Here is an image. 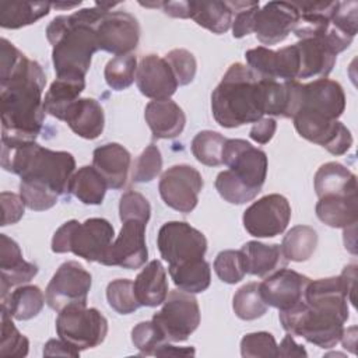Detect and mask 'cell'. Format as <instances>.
Wrapping results in <instances>:
<instances>
[{
    "mask_svg": "<svg viewBox=\"0 0 358 358\" xmlns=\"http://www.w3.org/2000/svg\"><path fill=\"white\" fill-rule=\"evenodd\" d=\"M1 140L35 141L45 120L43 90L46 74L41 64L28 59L10 41H0Z\"/></svg>",
    "mask_w": 358,
    "mask_h": 358,
    "instance_id": "1",
    "label": "cell"
},
{
    "mask_svg": "<svg viewBox=\"0 0 358 358\" xmlns=\"http://www.w3.org/2000/svg\"><path fill=\"white\" fill-rule=\"evenodd\" d=\"M113 3H95L70 15H57L46 28L52 45V62L56 78H85L98 48L95 25Z\"/></svg>",
    "mask_w": 358,
    "mask_h": 358,
    "instance_id": "2",
    "label": "cell"
},
{
    "mask_svg": "<svg viewBox=\"0 0 358 358\" xmlns=\"http://www.w3.org/2000/svg\"><path fill=\"white\" fill-rule=\"evenodd\" d=\"M1 166L22 182L43 185L59 196L70 193L76 159L67 151H53L36 141L11 143L1 140Z\"/></svg>",
    "mask_w": 358,
    "mask_h": 358,
    "instance_id": "3",
    "label": "cell"
},
{
    "mask_svg": "<svg viewBox=\"0 0 358 358\" xmlns=\"http://www.w3.org/2000/svg\"><path fill=\"white\" fill-rule=\"evenodd\" d=\"M211 110L225 129L260 120L264 116L260 77L242 63L231 64L211 94Z\"/></svg>",
    "mask_w": 358,
    "mask_h": 358,
    "instance_id": "4",
    "label": "cell"
},
{
    "mask_svg": "<svg viewBox=\"0 0 358 358\" xmlns=\"http://www.w3.org/2000/svg\"><path fill=\"white\" fill-rule=\"evenodd\" d=\"M348 316V305L306 301L278 315L287 333L303 337L320 348H333L340 341Z\"/></svg>",
    "mask_w": 358,
    "mask_h": 358,
    "instance_id": "5",
    "label": "cell"
},
{
    "mask_svg": "<svg viewBox=\"0 0 358 358\" xmlns=\"http://www.w3.org/2000/svg\"><path fill=\"white\" fill-rule=\"evenodd\" d=\"M113 238V227L105 218H88L84 222L70 220L55 232L52 250L55 253L71 252L87 262L101 263Z\"/></svg>",
    "mask_w": 358,
    "mask_h": 358,
    "instance_id": "6",
    "label": "cell"
},
{
    "mask_svg": "<svg viewBox=\"0 0 358 358\" xmlns=\"http://www.w3.org/2000/svg\"><path fill=\"white\" fill-rule=\"evenodd\" d=\"M57 336L78 351L98 347L108 334V320L95 308L69 305L56 317Z\"/></svg>",
    "mask_w": 358,
    "mask_h": 358,
    "instance_id": "7",
    "label": "cell"
},
{
    "mask_svg": "<svg viewBox=\"0 0 358 358\" xmlns=\"http://www.w3.org/2000/svg\"><path fill=\"white\" fill-rule=\"evenodd\" d=\"M152 322L161 329L168 341H185L200 324L197 299L193 294L182 289L168 292L161 310L152 316Z\"/></svg>",
    "mask_w": 358,
    "mask_h": 358,
    "instance_id": "8",
    "label": "cell"
},
{
    "mask_svg": "<svg viewBox=\"0 0 358 358\" xmlns=\"http://www.w3.org/2000/svg\"><path fill=\"white\" fill-rule=\"evenodd\" d=\"M157 246L169 266H179L204 259L207 239L203 232L185 221H169L159 228Z\"/></svg>",
    "mask_w": 358,
    "mask_h": 358,
    "instance_id": "9",
    "label": "cell"
},
{
    "mask_svg": "<svg viewBox=\"0 0 358 358\" xmlns=\"http://www.w3.org/2000/svg\"><path fill=\"white\" fill-rule=\"evenodd\" d=\"M91 284V274L78 262H66L56 270L45 289L46 303L56 312L69 305L87 306Z\"/></svg>",
    "mask_w": 358,
    "mask_h": 358,
    "instance_id": "10",
    "label": "cell"
},
{
    "mask_svg": "<svg viewBox=\"0 0 358 358\" xmlns=\"http://www.w3.org/2000/svg\"><path fill=\"white\" fill-rule=\"evenodd\" d=\"M222 164L252 190L260 193L267 176V155L242 138H227L222 148Z\"/></svg>",
    "mask_w": 358,
    "mask_h": 358,
    "instance_id": "11",
    "label": "cell"
},
{
    "mask_svg": "<svg viewBox=\"0 0 358 358\" xmlns=\"http://www.w3.org/2000/svg\"><path fill=\"white\" fill-rule=\"evenodd\" d=\"M203 185L200 172L190 165L182 164L173 165L162 173L158 190L168 207L187 214L196 208Z\"/></svg>",
    "mask_w": 358,
    "mask_h": 358,
    "instance_id": "12",
    "label": "cell"
},
{
    "mask_svg": "<svg viewBox=\"0 0 358 358\" xmlns=\"http://www.w3.org/2000/svg\"><path fill=\"white\" fill-rule=\"evenodd\" d=\"M289 220L291 206L278 193L263 196L250 204L242 217L245 229L256 238H274L282 234Z\"/></svg>",
    "mask_w": 358,
    "mask_h": 358,
    "instance_id": "13",
    "label": "cell"
},
{
    "mask_svg": "<svg viewBox=\"0 0 358 358\" xmlns=\"http://www.w3.org/2000/svg\"><path fill=\"white\" fill-rule=\"evenodd\" d=\"M98 48L116 56L129 55L140 41V24L127 11L106 10L95 25Z\"/></svg>",
    "mask_w": 358,
    "mask_h": 358,
    "instance_id": "14",
    "label": "cell"
},
{
    "mask_svg": "<svg viewBox=\"0 0 358 358\" xmlns=\"http://www.w3.org/2000/svg\"><path fill=\"white\" fill-rule=\"evenodd\" d=\"M292 120L301 137L322 145L333 155H343L352 145L351 131L338 120L308 112H298Z\"/></svg>",
    "mask_w": 358,
    "mask_h": 358,
    "instance_id": "15",
    "label": "cell"
},
{
    "mask_svg": "<svg viewBox=\"0 0 358 358\" xmlns=\"http://www.w3.org/2000/svg\"><path fill=\"white\" fill-rule=\"evenodd\" d=\"M147 222L138 220H126L117 238L108 248L101 264L117 266L136 270L145 264L148 250L145 243Z\"/></svg>",
    "mask_w": 358,
    "mask_h": 358,
    "instance_id": "16",
    "label": "cell"
},
{
    "mask_svg": "<svg viewBox=\"0 0 358 358\" xmlns=\"http://www.w3.org/2000/svg\"><path fill=\"white\" fill-rule=\"evenodd\" d=\"M310 278L291 268H278L259 282L260 294L268 306L287 310L305 301Z\"/></svg>",
    "mask_w": 358,
    "mask_h": 358,
    "instance_id": "17",
    "label": "cell"
},
{
    "mask_svg": "<svg viewBox=\"0 0 358 358\" xmlns=\"http://www.w3.org/2000/svg\"><path fill=\"white\" fill-rule=\"evenodd\" d=\"M299 10L294 3L268 1L255 14L253 32L263 45L282 42L294 31Z\"/></svg>",
    "mask_w": 358,
    "mask_h": 358,
    "instance_id": "18",
    "label": "cell"
},
{
    "mask_svg": "<svg viewBox=\"0 0 358 358\" xmlns=\"http://www.w3.org/2000/svg\"><path fill=\"white\" fill-rule=\"evenodd\" d=\"M345 109V94L343 87L329 78L313 80L302 84L301 105L298 112H308L337 120ZM296 112V113H298Z\"/></svg>",
    "mask_w": 358,
    "mask_h": 358,
    "instance_id": "19",
    "label": "cell"
},
{
    "mask_svg": "<svg viewBox=\"0 0 358 358\" xmlns=\"http://www.w3.org/2000/svg\"><path fill=\"white\" fill-rule=\"evenodd\" d=\"M136 83L140 92L152 101L169 99L179 87L168 62L157 55H147L140 60Z\"/></svg>",
    "mask_w": 358,
    "mask_h": 358,
    "instance_id": "20",
    "label": "cell"
},
{
    "mask_svg": "<svg viewBox=\"0 0 358 358\" xmlns=\"http://www.w3.org/2000/svg\"><path fill=\"white\" fill-rule=\"evenodd\" d=\"M0 298H6L13 287L29 282L38 274V266L25 262L18 243L7 235H0Z\"/></svg>",
    "mask_w": 358,
    "mask_h": 358,
    "instance_id": "21",
    "label": "cell"
},
{
    "mask_svg": "<svg viewBox=\"0 0 358 358\" xmlns=\"http://www.w3.org/2000/svg\"><path fill=\"white\" fill-rule=\"evenodd\" d=\"M299 56V73L301 78H327L331 73L337 53L323 38L299 39L295 43Z\"/></svg>",
    "mask_w": 358,
    "mask_h": 358,
    "instance_id": "22",
    "label": "cell"
},
{
    "mask_svg": "<svg viewBox=\"0 0 358 358\" xmlns=\"http://www.w3.org/2000/svg\"><path fill=\"white\" fill-rule=\"evenodd\" d=\"M130 164V152L117 143L103 144L92 152V166L105 178L108 187L115 190L126 186Z\"/></svg>",
    "mask_w": 358,
    "mask_h": 358,
    "instance_id": "23",
    "label": "cell"
},
{
    "mask_svg": "<svg viewBox=\"0 0 358 358\" xmlns=\"http://www.w3.org/2000/svg\"><path fill=\"white\" fill-rule=\"evenodd\" d=\"M144 117L154 138L178 137L186 124L183 109L171 98L148 102L144 110Z\"/></svg>",
    "mask_w": 358,
    "mask_h": 358,
    "instance_id": "24",
    "label": "cell"
},
{
    "mask_svg": "<svg viewBox=\"0 0 358 358\" xmlns=\"http://www.w3.org/2000/svg\"><path fill=\"white\" fill-rule=\"evenodd\" d=\"M64 122L77 136L85 140H94L103 131L105 115L98 101L80 98L67 110Z\"/></svg>",
    "mask_w": 358,
    "mask_h": 358,
    "instance_id": "25",
    "label": "cell"
},
{
    "mask_svg": "<svg viewBox=\"0 0 358 358\" xmlns=\"http://www.w3.org/2000/svg\"><path fill=\"white\" fill-rule=\"evenodd\" d=\"M134 294L141 306H158L164 303L168 296V278L166 271L159 260H151L137 274L133 281Z\"/></svg>",
    "mask_w": 358,
    "mask_h": 358,
    "instance_id": "26",
    "label": "cell"
},
{
    "mask_svg": "<svg viewBox=\"0 0 358 358\" xmlns=\"http://www.w3.org/2000/svg\"><path fill=\"white\" fill-rule=\"evenodd\" d=\"M315 192L323 196H354L357 194V176L338 162H326L315 173Z\"/></svg>",
    "mask_w": 358,
    "mask_h": 358,
    "instance_id": "27",
    "label": "cell"
},
{
    "mask_svg": "<svg viewBox=\"0 0 358 358\" xmlns=\"http://www.w3.org/2000/svg\"><path fill=\"white\" fill-rule=\"evenodd\" d=\"M316 215L331 228H350L358 221V197L357 194L319 197Z\"/></svg>",
    "mask_w": 358,
    "mask_h": 358,
    "instance_id": "28",
    "label": "cell"
},
{
    "mask_svg": "<svg viewBox=\"0 0 358 358\" xmlns=\"http://www.w3.org/2000/svg\"><path fill=\"white\" fill-rule=\"evenodd\" d=\"M248 273L257 277H267L278 268L285 267L287 259L282 253L281 245H266L257 241H249L241 248Z\"/></svg>",
    "mask_w": 358,
    "mask_h": 358,
    "instance_id": "29",
    "label": "cell"
},
{
    "mask_svg": "<svg viewBox=\"0 0 358 358\" xmlns=\"http://www.w3.org/2000/svg\"><path fill=\"white\" fill-rule=\"evenodd\" d=\"M85 88V78H56L43 98L45 112L63 120L70 106L80 99Z\"/></svg>",
    "mask_w": 358,
    "mask_h": 358,
    "instance_id": "30",
    "label": "cell"
},
{
    "mask_svg": "<svg viewBox=\"0 0 358 358\" xmlns=\"http://www.w3.org/2000/svg\"><path fill=\"white\" fill-rule=\"evenodd\" d=\"M52 3L49 1H1L0 27L6 29H18L35 24L48 15Z\"/></svg>",
    "mask_w": 358,
    "mask_h": 358,
    "instance_id": "31",
    "label": "cell"
},
{
    "mask_svg": "<svg viewBox=\"0 0 358 358\" xmlns=\"http://www.w3.org/2000/svg\"><path fill=\"white\" fill-rule=\"evenodd\" d=\"M46 298L39 287L24 284L3 298L1 306L7 309L11 317L17 320H29L41 313Z\"/></svg>",
    "mask_w": 358,
    "mask_h": 358,
    "instance_id": "32",
    "label": "cell"
},
{
    "mask_svg": "<svg viewBox=\"0 0 358 358\" xmlns=\"http://www.w3.org/2000/svg\"><path fill=\"white\" fill-rule=\"evenodd\" d=\"M190 18L213 34H224L232 25L234 13L227 1H190Z\"/></svg>",
    "mask_w": 358,
    "mask_h": 358,
    "instance_id": "33",
    "label": "cell"
},
{
    "mask_svg": "<svg viewBox=\"0 0 358 358\" xmlns=\"http://www.w3.org/2000/svg\"><path fill=\"white\" fill-rule=\"evenodd\" d=\"M173 284L189 294H199L206 291L211 282V268L208 262L199 259L179 266L168 267Z\"/></svg>",
    "mask_w": 358,
    "mask_h": 358,
    "instance_id": "34",
    "label": "cell"
},
{
    "mask_svg": "<svg viewBox=\"0 0 358 358\" xmlns=\"http://www.w3.org/2000/svg\"><path fill=\"white\" fill-rule=\"evenodd\" d=\"M108 183L94 166H81L71 178L70 192L84 204L98 206L103 201Z\"/></svg>",
    "mask_w": 358,
    "mask_h": 358,
    "instance_id": "35",
    "label": "cell"
},
{
    "mask_svg": "<svg viewBox=\"0 0 358 358\" xmlns=\"http://www.w3.org/2000/svg\"><path fill=\"white\" fill-rule=\"evenodd\" d=\"M317 246V232L309 225L292 227L282 238L281 249L287 260L306 262Z\"/></svg>",
    "mask_w": 358,
    "mask_h": 358,
    "instance_id": "36",
    "label": "cell"
},
{
    "mask_svg": "<svg viewBox=\"0 0 358 358\" xmlns=\"http://www.w3.org/2000/svg\"><path fill=\"white\" fill-rule=\"evenodd\" d=\"M267 303L264 302L259 282H248L241 287L232 299V309L235 315L242 320H255L262 317L267 312Z\"/></svg>",
    "mask_w": 358,
    "mask_h": 358,
    "instance_id": "37",
    "label": "cell"
},
{
    "mask_svg": "<svg viewBox=\"0 0 358 358\" xmlns=\"http://www.w3.org/2000/svg\"><path fill=\"white\" fill-rule=\"evenodd\" d=\"M227 138L213 130L199 131L192 140L193 157L207 166H218L222 164V148Z\"/></svg>",
    "mask_w": 358,
    "mask_h": 358,
    "instance_id": "38",
    "label": "cell"
},
{
    "mask_svg": "<svg viewBox=\"0 0 358 358\" xmlns=\"http://www.w3.org/2000/svg\"><path fill=\"white\" fill-rule=\"evenodd\" d=\"M137 59L134 55H120L110 59L105 66V81L115 91L129 88L136 80Z\"/></svg>",
    "mask_w": 358,
    "mask_h": 358,
    "instance_id": "39",
    "label": "cell"
},
{
    "mask_svg": "<svg viewBox=\"0 0 358 358\" xmlns=\"http://www.w3.org/2000/svg\"><path fill=\"white\" fill-rule=\"evenodd\" d=\"M0 357L22 358L28 355L29 341L18 331L11 320V315L1 306V333H0Z\"/></svg>",
    "mask_w": 358,
    "mask_h": 358,
    "instance_id": "40",
    "label": "cell"
},
{
    "mask_svg": "<svg viewBox=\"0 0 358 358\" xmlns=\"http://www.w3.org/2000/svg\"><path fill=\"white\" fill-rule=\"evenodd\" d=\"M106 299L109 306L120 315L133 313L141 306L134 294L133 281L127 278L110 281L106 287Z\"/></svg>",
    "mask_w": 358,
    "mask_h": 358,
    "instance_id": "41",
    "label": "cell"
},
{
    "mask_svg": "<svg viewBox=\"0 0 358 358\" xmlns=\"http://www.w3.org/2000/svg\"><path fill=\"white\" fill-rule=\"evenodd\" d=\"M214 271L222 282L236 284L248 273L246 260L242 250H222L214 260Z\"/></svg>",
    "mask_w": 358,
    "mask_h": 358,
    "instance_id": "42",
    "label": "cell"
},
{
    "mask_svg": "<svg viewBox=\"0 0 358 358\" xmlns=\"http://www.w3.org/2000/svg\"><path fill=\"white\" fill-rule=\"evenodd\" d=\"M215 189L220 193V196L231 204L248 203L259 194V192L252 190L245 183H242L239 179H236L228 169L222 171L217 175Z\"/></svg>",
    "mask_w": 358,
    "mask_h": 358,
    "instance_id": "43",
    "label": "cell"
},
{
    "mask_svg": "<svg viewBox=\"0 0 358 358\" xmlns=\"http://www.w3.org/2000/svg\"><path fill=\"white\" fill-rule=\"evenodd\" d=\"M131 341L141 355H155L157 350L168 340L152 322H140L131 330Z\"/></svg>",
    "mask_w": 358,
    "mask_h": 358,
    "instance_id": "44",
    "label": "cell"
},
{
    "mask_svg": "<svg viewBox=\"0 0 358 358\" xmlns=\"http://www.w3.org/2000/svg\"><path fill=\"white\" fill-rule=\"evenodd\" d=\"M241 355L245 358L278 357V345L271 333H248L241 340Z\"/></svg>",
    "mask_w": 358,
    "mask_h": 358,
    "instance_id": "45",
    "label": "cell"
},
{
    "mask_svg": "<svg viewBox=\"0 0 358 358\" xmlns=\"http://www.w3.org/2000/svg\"><path fill=\"white\" fill-rule=\"evenodd\" d=\"M161 169H162L161 151L155 144H150L137 157L131 171V179L137 183H147L155 179L159 175Z\"/></svg>",
    "mask_w": 358,
    "mask_h": 358,
    "instance_id": "46",
    "label": "cell"
},
{
    "mask_svg": "<svg viewBox=\"0 0 358 358\" xmlns=\"http://www.w3.org/2000/svg\"><path fill=\"white\" fill-rule=\"evenodd\" d=\"M20 196L22 197L25 206L34 211L49 210L57 203L59 199V194L46 186L22 180L20 183Z\"/></svg>",
    "mask_w": 358,
    "mask_h": 358,
    "instance_id": "47",
    "label": "cell"
},
{
    "mask_svg": "<svg viewBox=\"0 0 358 358\" xmlns=\"http://www.w3.org/2000/svg\"><path fill=\"white\" fill-rule=\"evenodd\" d=\"M164 59L168 62L178 85H187L194 80L197 63L189 50L173 49Z\"/></svg>",
    "mask_w": 358,
    "mask_h": 358,
    "instance_id": "48",
    "label": "cell"
},
{
    "mask_svg": "<svg viewBox=\"0 0 358 358\" xmlns=\"http://www.w3.org/2000/svg\"><path fill=\"white\" fill-rule=\"evenodd\" d=\"M234 13L232 35L234 38H243L253 32L255 14L259 10V1H227Z\"/></svg>",
    "mask_w": 358,
    "mask_h": 358,
    "instance_id": "49",
    "label": "cell"
},
{
    "mask_svg": "<svg viewBox=\"0 0 358 358\" xmlns=\"http://www.w3.org/2000/svg\"><path fill=\"white\" fill-rule=\"evenodd\" d=\"M150 215L151 206L141 193L129 190L122 194L119 201V217L122 222L126 220H138L143 222H148Z\"/></svg>",
    "mask_w": 358,
    "mask_h": 358,
    "instance_id": "50",
    "label": "cell"
},
{
    "mask_svg": "<svg viewBox=\"0 0 358 358\" xmlns=\"http://www.w3.org/2000/svg\"><path fill=\"white\" fill-rule=\"evenodd\" d=\"M1 225H10L18 222L24 215L25 203L20 194L10 193V192H1Z\"/></svg>",
    "mask_w": 358,
    "mask_h": 358,
    "instance_id": "51",
    "label": "cell"
},
{
    "mask_svg": "<svg viewBox=\"0 0 358 358\" xmlns=\"http://www.w3.org/2000/svg\"><path fill=\"white\" fill-rule=\"evenodd\" d=\"M277 122L273 117H262L252 126L249 136L253 141L259 144H267L273 138Z\"/></svg>",
    "mask_w": 358,
    "mask_h": 358,
    "instance_id": "52",
    "label": "cell"
},
{
    "mask_svg": "<svg viewBox=\"0 0 358 358\" xmlns=\"http://www.w3.org/2000/svg\"><path fill=\"white\" fill-rule=\"evenodd\" d=\"M43 355L45 357H55V355H63V357H80V351L73 347L71 344H69L67 341L59 338V340H49L46 344H45V348H43Z\"/></svg>",
    "mask_w": 358,
    "mask_h": 358,
    "instance_id": "53",
    "label": "cell"
},
{
    "mask_svg": "<svg viewBox=\"0 0 358 358\" xmlns=\"http://www.w3.org/2000/svg\"><path fill=\"white\" fill-rule=\"evenodd\" d=\"M278 357H308L303 345L295 343L294 337L288 333L278 345Z\"/></svg>",
    "mask_w": 358,
    "mask_h": 358,
    "instance_id": "54",
    "label": "cell"
},
{
    "mask_svg": "<svg viewBox=\"0 0 358 358\" xmlns=\"http://www.w3.org/2000/svg\"><path fill=\"white\" fill-rule=\"evenodd\" d=\"M162 11L173 18H190V1H162Z\"/></svg>",
    "mask_w": 358,
    "mask_h": 358,
    "instance_id": "55",
    "label": "cell"
},
{
    "mask_svg": "<svg viewBox=\"0 0 358 358\" xmlns=\"http://www.w3.org/2000/svg\"><path fill=\"white\" fill-rule=\"evenodd\" d=\"M194 352L196 351L193 347H175L165 343L157 350L155 355L157 357H189V355H194Z\"/></svg>",
    "mask_w": 358,
    "mask_h": 358,
    "instance_id": "56",
    "label": "cell"
},
{
    "mask_svg": "<svg viewBox=\"0 0 358 358\" xmlns=\"http://www.w3.org/2000/svg\"><path fill=\"white\" fill-rule=\"evenodd\" d=\"M340 341L343 343L344 348L351 351L352 354H355V341H357V327L352 326L347 330H343V334H341V338Z\"/></svg>",
    "mask_w": 358,
    "mask_h": 358,
    "instance_id": "57",
    "label": "cell"
},
{
    "mask_svg": "<svg viewBox=\"0 0 358 358\" xmlns=\"http://www.w3.org/2000/svg\"><path fill=\"white\" fill-rule=\"evenodd\" d=\"M80 4V1L78 3H63V4H59V3H52V7H56V8H73V7H77Z\"/></svg>",
    "mask_w": 358,
    "mask_h": 358,
    "instance_id": "58",
    "label": "cell"
}]
</instances>
